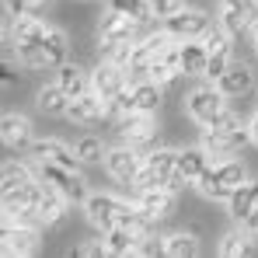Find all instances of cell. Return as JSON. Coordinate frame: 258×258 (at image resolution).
Here are the masks:
<instances>
[{"label":"cell","instance_id":"8","mask_svg":"<svg viewBox=\"0 0 258 258\" xmlns=\"http://www.w3.org/2000/svg\"><path fill=\"white\" fill-rule=\"evenodd\" d=\"M161 25L171 32L178 42H185V39H206V32L213 28V18L203 11V7H181V11H174L168 18H161Z\"/></svg>","mask_w":258,"mask_h":258},{"label":"cell","instance_id":"34","mask_svg":"<svg viewBox=\"0 0 258 258\" xmlns=\"http://www.w3.org/2000/svg\"><path fill=\"white\" fill-rule=\"evenodd\" d=\"M108 11H119V14H129V18H136L140 25H150L157 14H154V7L147 4V0H108Z\"/></svg>","mask_w":258,"mask_h":258},{"label":"cell","instance_id":"24","mask_svg":"<svg viewBox=\"0 0 258 258\" xmlns=\"http://www.w3.org/2000/svg\"><path fill=\"white\" fill-rule=\"evenodd\" d=\"M255 206H258V181H255V178H248V181H244V185H237V188H234V196L227 199V213H230L234 223H241V220L251 213Z\"/></svg>","mask_w":258,"mask_h":258},{"label":"cell","instance_id":"7","mask_svg":"<svg viewBox=\"0 0 258 258\" xmlns=\"http://www.w3.org/2000/svg\"><path fill=\"white\" fill-rule=\"evenodd\" d=\"M115 133H119V140L122 143H133V147H140V150H154V143H157V115H150V112H129L122 119H115Z\"/></svg>","mask_w":258,"mask_h":258},{"label":"cell","instance_id":"17","mask_svg":"<svg viewBox=\"0 0 258 258\" xmlns=\"http://www.w3.org/2000/svg\"><path fill=\"white\" fill-rule=\"evenodd\" d=\"M42 196H45V185L39 181V178H32V181L18 185V188H11V192H0V199H4V213H18V210H39Z\"/></svg>","mask_w":258,"mask_h":258},{"label":"cell","instance_id":"30","mask_svg":"<svg viewBox=\"0 0 258 258\" xmlns=\"http://www.w3.org/2000/svg\"><path fill=\"white\" fill-rule=\"evenodd\" d=\"M133 87V98H136V112H150V115H157L161 112V105H164V87L157 84V81H140V84H129Z\"/></svg>","mask_w":258,"mask_h":258},{"label":"cell","instance_id":"26","mask_svg":"<svg viewBox=\"0 0 258 258\" xmlns=\"http://www.w3.org/2000/svg\"><path fill=\"white\" fill-rule=\"evenodd\" d=\"M56 84L63 87L70 98H81V94H87L91 91V74H87L84 67H77V63H63L59 70H56Z\"/></svg>","mask_w":258,"mask_h":258},{"label":"cell","instance_id":"12","mask_svg":"<svg viewBox=\"0 0 258 258\" xmlns=\"http://www.w3.org/2000/svg\"><path fill=\"white\" fill-rule=\"evenodd\" d=\"M140 21L129 18V14H119V11H108L101 21H98V42L108 45V42H136L140 39Z\"/></svg>","mask_w":258,"mask_h":258},{"label":"cell","instance_id":"31","mask_svg":"<svg viewBox=\"0 0 258 258\" xmlns=\"http://www.w3.org/2000/svg\"><path fill=\"white\" fill-rule=\"evenodd\" d=\"M216 21L234 35V39H241L244 32H251L258 21V14H251V11H241V7H220V14H216Z\"/></svg>","mask_w":258,"mask_h":258},{"label":"cell","instance_id":"2","mask_svg":"<svg viewBox=\"0 0 258 258\" xmlns=\"http://www.w3.org/2000/svg\"><path fill=\"white\" fill-rule=\"evenodd\" d=\"M227 112H230L227 94H223L213 81H210V84H203V87H196V91L185 98V115H188L196 126H203V129L220 126V119H223Z\"/></svg>","mask_w":258,"mask_h":258},{"label":"cell","instance_id":"38","mask_svg":"<svg viewBox=\"0 0 258 258\" xmlns=\"http://www.w3.org/2000/svg\"><path fill=\"white\" fill-rule=\"evenodd\" d=\"M230 63H234L230 52H213V56H210V67H206V81H220Z\"/></svg>","mask_w":258,"mask_h":258},{"label":"cell","instance_id":"23","mask_svg":"<svg viewBox=\"0 0 258 258\" xmlns=\"http://www.w3.org/2000/svg\"><path fill=\"white\" fill-rule=\"evenodd\" d=\"M220 258H248L255 255V234L251 230H244L241 223L234 227V230H227L223 237H220Z\"/></svg>","mask_w":258,"mask_h":258},{"label":"cell","instance_id":"32","mask_svg":"<svg viewBox=\"0 0 258 258\" xmlns=\"http://www.w3.org/2000/svg\"><path fill=\"white\" fill-rule=\"evenodd\" d=\"M164 255L168 258H196L199 255V234L192 230H174L164 237Z\"/></svg>","mask_w":258,"mask_h":258},{"label":"cell","instance_id":"35","mask_svg":"<svg viewBox=\"0 0 258 258\" xmlns=\"http://www.w3.org/2000/svg\"><path fill=\"white\" fill-rule=\"evenodd\" d=\"M105 143L98 140V136H81L77 140V157L84 161V164H98V161H105Z\"/></svg>","mask_w":258,"mask_h":258},{"label":"cell","instance_id":"33","mask_svg":"<svg viewBox=\"0 0 258 258\" xmlns=\"http://www.w3.org/2000/svg\"><path fill=\"white\" fill-rule=\"evenodd\" d=\"M32 178H39V174L32 171L28 164L4 161V168H0V192H11V188H18V185H25V181H32Z\"/></svg>","mask_w":258,"mask_h":258},{"label":"cell","instance_id":"29","mask_svg":"<svg viewBox=\"0 0 258 258\" xmlns=\"http://www.w3.org/2000/svg\"><path fill=\"white\" fill-rule=\"evenodd\" d=\"M42 52H45V67L59 70L70 59V39H67V32L63 28H49V35L42 39Z\"/></svg>","mask_w":258,"mask_h":258},{"label":"cell","instance_id":"37","mask_svg":"<svg viewBox=\"0 0 258 258\" xmlns=\"http://www.w3.org/2000/svg\"><path fill=\"white\" fill-rule=\"evenodd\" d=\"M129 112H136V98H133V87H126V91H119L112 101H108V115L112 119H122V115H129Z\"/></svg>","mask_w":258,"mask_h":258},{"label":"cell","instance_id":"1","mask_svg":"<svg viewBox=\"0 0 258 258\" xmlns=\"http://www.w3.org/2000/svg\"><path fill=\"white\" fill-rule=\"evenodd\" d=\"M248 181V168L241 164V161H213L203 178L196 181V188H199V196L203 199H210V203H227L230 196H234V188L237 185H244Z\"/></svg>","mask_w":258,"mask_h":258},{"label":"cell","instance_id":"10","mask_svg":"<svg viewBox=\"0 0 258 258\" xmlns=\"http://www.w3.org/2000/svg\"><path fill=\"white\" fill-rule=\"evenodd\" d=\"M42 227H28V223H4V230H0V251L4 258H25V255H35L39 251V234Z\"/></svg>","mask_w":258,"mask_h":258},{"label":"cell","instance_id":"44","mask_svg":"<svg viewBox=\"0 0 258 258\" xmlns=\"http://www.w3.org/2000/svg\"><path fill=\"white\" fill-rule=\"evenodd\" d=\"M251 49H255V56H258V21H255V28H251Z\"/></svg>","mask_w":258,"mask_h":258},{"label":"cell","instance_id":"18","mask_svg":"<svg viewBox=\"0 0 258 258\" xmlns=\"http://www.w3.org/2000/svg\"><path fill=\"white\" fill-rule=\"evenodd\" d=\"M174 196L178 192H171V188H143V192H136V206L154 223H161L174 213Z\"/></svg>","mask_w":258,"mask_h":258},{"label":"cell","instance_id":"28","mask_svg":"<svg viewBox=\"0 0 258 258\" xmlns=\"http://www.w3.org/2000/svg\"><path fill=\"white\" fill-rule=\"evenodd\" d=\"M39 213H42V227H56V223H63L67 213H70V199H67L63 192H56V188L45 185V196H42V203H39Z\"/></svg>","mask_w":258,"mask_h":258},{"label":"cell","instance_id":"16","mask_svg":"<svg viewBox=\"0 0 258 258\" xmlns=\"http://www.w3.org/2000/svg\"><path fill=\"white\" fill-rule=\"evenodd\" d=\"M52 25H45L39 14H25V18H14L11 21V35L4 39V45H39L49 35Z\"/></svg>","mask_w":258,"mask_h":258},{"label":"cell","instance_id":"21","mask_svg":"<svg viewBox=\"0 0 258 258\" xmlns=\"http://www.w3.org/2000/svg\"><path fill=\"white\" fill-rule=\"evenodd\" d=\"M227 98H241V94H251V87H255V70L248 67V63H230L227 67V74L213 81Z\"/></svg>","mask_w":258,"mask_h":258},{"label":"cell","instance_id":"42","mask_svg":"<svg viewBox=\"0 0 258 258\" xmlns=\"http://www.w3.org/2000/svg\"><path fill=\"white\" fill-rule=\"evenodd\" d=\"M241 227H244V230H251V234L258 237V206H255L248 216H244V220H241Z\"/></svg>","mask_w":258,"mask_h":258},{"label":"cell","instance_id":"39","mask_svg":"<svg viewBox=\"0 0 258 258\" xmlns=\"http://www.w3.org/2000/svg\"><path fill=\"white\" fill-rule=\"evenodd\" d=\"M67 255H77V258H101V255H108V248H105V237H101V241H87V244H81V248H70Z\"/></svg>","mask_w":258,"mask_h":258},{"label":"cell","instance_id":"15","mask_svg":"<svg viewBox=\"0 0 258 258\" xmlns=\"http://www.w3.org/2000/svg\"><path fill=\"white\" fill-rule=\"evenodd\" d=\"M0 140L7 150H28L35 143V129H32V119L28 115H18V112H7L0 119Z\"/></svg>","mask_w":258,"mask_h":258},{"label":"cell","instance_id":"6","mask_svg":"<svg viewBox=\"0 0 258 258\" xmlns=\"http://www.w3.org/2000/svg\"><path fill=\"white\" fill-rule=\"evenodd\" d=\"M143 161H147V154L140 150V147H133V143H119V147H112V150H105V171L112 181H119V185H126L133 188L136 185V174L143 168Z\"/></svg>","mask_w":258,"mask_h":258},{"label":"cell","instance_id":"41","mask_svg":"<svg viewBox=\"0 0 258 258\" xmlns=\"http://www.w3.org/2000/svg\"><path fill=\"white\" fill-rule=\"evenodd\" d=\"M150 7H154V14L157 18H168V14H174V11H181L185 7V0H147Z\"/></svg>","mask_w":258,"mask_h":258},{"label":"cell","instance_id":"45","mask_svg":"<svg viewBox=\"0 0 258 258\" xmlns=\"http://www.w3.org/2000/svg\"><path fill=\"white\" fill-rule=\"evenodd\" d=\"M91 4H94V0H91Z\"/></svg>","mask_w":258,"mask_h":258},{"label":"cell","instance_id":"13","mask_svg":"<svg viewBox=\"0 0 258 258\" xmlns=\"http://www.w3.org/2000/svg\"><path fill=\"white\" fill-rule=\"evenodd\" d=\"M28 157H32V164H39V161H52V164H63V168H74V171H81V157H77V150H70L63 140H56V136H45V140H35L32 147H28Z\"/></svg>","mask_w":258,"mask_h":258},{"label":"cell","instance_id":"19","mask_svg":"<svg viewBox=\"0 0 258 258\" xmlns=\"http://www.w3.org/2000/svg\"><path fill=\"white\" fill-rule=\"evenodd\" d=\"M178 59H181V74L185 77H206L210 49H206L203 39H185V42H178Z\"/></svg>","mask_w":258,"mask_h":258},{"label":"cell","instance_id":"43","mask_svg":"<svg viewBox=\"0 0 258 258\" xmlns=\"http://www.w3.org/2000/svg\"><path fill=\"white\" fill-rule=\"evenodd\" d=\"M248 129H251V143L258 147V112L251 115V122H248Z\"/></svg>","mask_w":258,"mask_h":258},{"label":"cell","instance_id":"36","mask_svg":"<svg viewBox=\"0 0 258 258\" xmlns=\"http://www.w3.org/2000/svg\"><path fill=\"white\" fill-rule=\"evenodd\" d=\"M49 0H4V11L11 18H25V14H42Z\"/></svg>","mask_w":258,"mask_h":258},{"label":"cell","instance_id":"27","mask_svg":"<svg viewBox=\"0 0 258 258\" xmlns=\"http://www.w3.org/2000/svg\"><path fill=\"white\" fill-rule=\"evenodd\" d=\"M150 81H157L161 87H171L178 77H181V59H178V45H171L164 56H157L154 63H150V74H147Z\"/></svg>","mask_w":258,"mask_h":258},{"label":"cell","instance_id":"22","mask_svg":"<svg viewBox=\"0 0 258 258\" xmlns=\"http://www.w3.org/2000/svg\"><path fill=\"white\" fill-rule=\"evenodd\" d=\"M140 241H143V234H136L133 227H112V230H105V248H108V255L112 258H129V255H140Z\"/></svg>","mask_w":258,"mask_h":258},{"label":"cell","instance_id":"3","mask_svg":"<svg viewBox=\"0 0 258 258\" xmlns=\"http://www.w3.org/2000/svg\"><path fill=\"white\" fill-rule=\"evenodd\" d=\"M136 210V203H126V199H119V196H108V192H91L84 199V216L87 223L94 227V230H112V227H119V223H126L129 213Z\"/></svg>","mask_w":258,"mask_h":258},{"label":"cell","instance_id":"5","mask_svg":"<svg viewBox=\"0 0 258 258\" xmlns=\"http://www.w3.org/2000/svg\"><path fill=\"white\" fill-rule=\"evenodd\" d=\"M35 174H39V181H45L49 188H56V192H63L70 203H84L87 196V178L81 171H74V168H63V164H52V161H39L35 164Z\"/></svg>","mask_w":258,"mask_h":258},{"label":"cell","instance_id":"4","mask_svg":"<svg viewBox=\"0 0 258 258\" xmlns=\"http://www.w3.org/2000/svg\"><path fill=\"white\" fill-rule=\"evenodd\" d=\"M174 164H178V150H171V147H154V150L147 154L140 174H136L133 192H143V188H168V181H171V174H174Z\"/></svg>","mask_w":258,"mask_h":258},{"label":"cell","instance_id":"25","mask_svg":"<svg viewBox=\"0 0 258 258\" xmlns=\"http://www.w3.org/2000/svg\"><path fill=\"white\" fill-rule=\"evenodd\" d=\"M70 101H74V98L56 84V81H52V84H42L39 91H35V105H39L42 115H67Z\"/></svg>","mask_w":258,"mask_h":258},{"label":"cell","instance_id":"20","mask_svg":"<svg viewBox=\"0 0 258 258\" xmlns=\"http://www.w3.org/2000/svg\"><path fill=\"white\" fill-rule=\"evenodd\" d=\"M210 164H213V157H210L206 147L199 143V147H181V150H178V164H174V171L181 174L188 185H196Z\"/></svg>","mask_w":258,"mask_h":258},{"label":"cell","instance_id":"14","mask_svg":"<svg viewBox=\"0 0 258 258\" xmlns=\"http://www.w3.org/2000/svg\"><path fill=\"white\" fill-rule=\"evenodd\" d=\"M108 115V101L98 94V91H87L81 98H74L70 101V108H67V122H74V126H94V122H101Z\"/></svg>","mask_w":258,"mask_h":258},{"label":"cell","instance_id":"11","mask_svg":"<svg viewBox=\"0 0 258 258\" xmlns=\"http://www.w3.org/2000/svg\"><path fill=\"white\" fill-rule=\"evenodd\" d=\"M129 87V74L126 67H119V63H112V59H98V67L91 70V91H98L105 101H112L119 91H126Z\"/></svg>","mask_w":258,"mask_h":258},{"label":"cell","instance_id":"9","mask_svg":"<svg viewBox=\"0 0 258 258\" xmlns=\"http://www.w3.org/2000/svg\"><path fill=\"white\" fill-rule=\"evenodd\" d=\"M199 143L206 147V154L213 161H230L241 147L251 143V129L248 126H237V129H203Z\"/></svg>","mask_w":258,"mask_h":258},{"label":"cell","instance_id":"40","mask_svg":"<svg viewBox=\"0 0 258 258\" xmlns=\"http://www.w3.org/2000/svg\"><path fill=\"white\" fill-rule=\"evenodd\" d=\"M154 255H164V237L147 234V237L140 241V258H154Z\"/></svg>","mask_w":258,"mask_h":258}]
</instances>
